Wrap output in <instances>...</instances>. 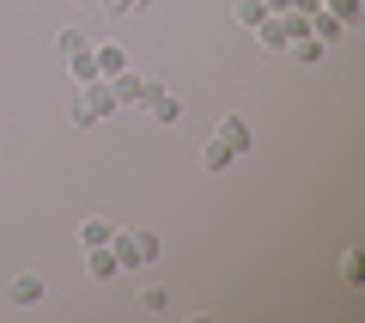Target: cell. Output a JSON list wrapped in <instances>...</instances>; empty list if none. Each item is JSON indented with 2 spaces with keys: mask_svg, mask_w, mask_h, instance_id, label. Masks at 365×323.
<instances>
[{
  "mask_svg": "<svg viewBox=\"0 0 365 323\" xmlns=\"http://www.w3.org/2000/svg\"><path fill=\"white\" fill-rule=\"evenodd\" d=\"M55 49H61V61H67V55H79V49H91V43H86V31H73V25H67L61 37H55Z\"/></svg>",
  "mask_w": 365,
  "mask_h": 323,
  "instance_id": "4fadbf2b",
  "label": "cell"
},
{
  "mask_svg": "<svg viewBox=\"0 0 365 323\" xmlns=\"http://www.w3.org/2000/svg\"><path fill=\"white\" fill-rule=\"evenodd\" d=\"M110 250H116L122 274H134V269H146V262H158V238H153V232H128V226L110 238Z\"/></svg>",
  "mask_w": 365,
  "mask_h": 323,
  "instance_id": "7a4b0ae2",
  "label": "cell"
},
{
  "mask_svg": "<svg viewBox=\"0 0 365 323\" xmlns=\"http://www.w3.org/2000/svg\"><path fill=\"white\" fill-rule=\"evenodd\" d=\"M91 55H98V74H104V79H116L122 67H128V49H116V43H98Z\"/></svg>",
  "mask_w": 365,
  "mask_h": 323,
  "instance_id": "ba28073f",
  "label": "cell"
},
{
  "mask_svg": "<svg viewBox=\"0 0 365 323\" xmlns=\"http://www.w3.org/2000/svg\"><path fill=\"white\" fill-rule=\"evenodd\" d=\"M329 19H341V25H359V0H329Z\"/></svg>",
  "mask_w": 365,
  "mask_h": 323,
  "instance_id": "5bb4252c",
  "label": "cell"
},
{
  "mask_svg": "<svg viewBox=\"0 0 365 323\" xmlns=\"http://www.w3.org/2000/svg\"><path fill=\"white\" fill-rule=\"evenodd\" d=\"M146 110H153L158 122H177V116H182V98H177V91H165V86H153V98H146Z\"/></svg>",
  "mask_w": 365,
  "mask_h": 323,
  "instance_id": "8992f818",
  "label": "cell"
},
{
  "mask_svg": "<svg viewBox=\"0 0 365 323\" xmlns=\"http://www.w3.org/2000/svg\"><path fill=\"white\" fill-rule=\"evenodd\" d=\"M237 19H244V25H250V31H256V25H262V19H268V6H262V0H237Z\"/></svg>",
  "mask_w": 365,
  "mask_h": 323,
  "instance_id": "9a60e30c",
  "label": "cell"
},
{
  "mask_svg": "<svg viewBox=\"0 0 365 323\" xmlns=\"http://www.w3.org/2000/svg\"><path fill=\"white\" fill-rule=\"evenodd\" d=\"M98 6H104V13H134L140 0H98Z\"/></svg>",
  "mask_w": 365,
  "mask_h": 323,
  "instance_id": "ac0fdd59",
  "label": "cell"
},
{
  "mask_svg": "<svg viewBox=\"0 0 365 323\" xmlns=\"http://www.w3.org/2000/svg\"><path fill=\"white\" fill-rule=\"evenodd\" d=\"M140 311H170V293H165V287H146V293H140Z\"/></svg>",
  "mask_w": 365,
  "mask_h": 323,
  "instance_id": "e0dca14e",
  "label": "cell"
},
{
  "mask_svg": "<svg viewBox=\"0 0 365 323\" xmlns=\"http://www.w3.org/2000/svg\"><path fill=\"white\" fill-rule=\"evenodd\" d=\"M201 159H207V171H225V165H232V159H237V153H232V146H225V141H220V134H213V141H207V146H201Z\"/></svg>",
  "mask_w": 365,
  "mask_h": 323,
  "instance_id": "8fae6325",
  "label": "cell"
},
{
  "mask_svg": "<svg viewBox=\"0 0 365 323\" xmlns=\"http://www.w3.org/2000/svg\"><path fill=\"white\" fill-rule=\"evenodd\" d=\"M67 67H73V86H86V79H104V74H98V55H91V49L67 55Z\"/></svg>",
  "mask_w": 365,
  "mask_h": 323,
  "instance_id": "30bf717a",
  "label": "cell"
},
{
  "mask_svg": "<svg viewBox=\"0 0 365 323\" xmlns=\"http://www.w3.org/2000/svg\"><path fill=\"white\" fill-rule=\"evenodd\" d=\"M311 31H317V43H335L347 25H341V19H329V13H311Z\"/></svg>",
  "mask_w": 365,
  "mask_h": 323,
  "instance_id": "7c38bea8",
  "label": "cell"
},
{
  "mask_svg": "<svg viewBox=\"0 0 365 323\" xmlns=\"http://www.w3.org/2000/svg\"><path fill=\"white\" fill-rule=\"evenodd\" d=\"M6 293H13V305H43V274H13V281H6Z\"/></svg>",
  "mask_w": 365,
  "mask_h": 323,
  "instance_id": "277c9868",
  "label": "cell"
},
{
  "mask_svg": "<svg viewBox=\"0 0 365 323\" xmlns=\"http://www.w3.org/2000/svg\"><path fill=\"white\" fill-rule=\"evenodd\" d=\"M116 274H122L116 250H110V244H98V250H91V281H116Z\"/></svg>",
  "mask_w": 365,
  "mask_h": 323,
  "instance_id": "9c48e42d",
  "label": "cell"
},
{
  "mask_svg": "<svg viewBox=\"0 0 365 323\" xmlns=\"http://www.w3.org/2000/svg\"><path fill=\"white\" fill-rule=\"evenodd\" d=\"M341 281H365V257H359V250L341 257Z\"/></svg>",
  "mask_w": 365,
  "mask_h": 323,
  "instance_id": "2e32d148",
  "label": "cell"
},
{
  "mask_svg": "<svg viewBox=\"0 0 365 323\" xmlns=\"http://www.w3.org/2000/svg\"><path fill=\"white\" fill-rule=\"evenodd\" d=\"M110 238H116V220H104V214H91V220L79 226V244H86V250H98V244H110Z\"/></svg>",
  "mask_w": 365,
  "mask_h": 323,
  "instance_id": "5b68a950",
  "label": "cell"
},
{
  "mask_svg": "<svg viewBox=\"0 0 365 323\" xmlns=\"http://www.w3.org/2000/svg\"><path fill=\"white\" fill-rule=\"evenodd\" d=\"M220 141L232 146V153H250V122L244 116H220Z\"/></svg>",
  "mask_w": 365,
  "mask_h": 323,
  "instance_id": "52a82bcc",
  "label": "cell"
},
{
  "mask_svg": "<svg viewBox=\"0 0 365 323\" xmlns=\"http://www.w3.org/2000/svg\"><path fill=\"white\" fill-rule=\"evenodd\" d=\"M122 104H116V91H110V79H86L79 86V104H73V129H91V122H104V116H116Z\"/></svg>",
  "mask_w": 365,
  "mask_h": 323,
  "instance_id": "6da1fadb",
  "label": "cell"
},
{
  "mask_svg": "<svg viewBox=\"0 0 365 323\" xmlns=\"http://www.w3.org/2000/svg\"><path fill=\"white\" fill-rule=\"evenodd\" d=\"M153 86H158V79L134 74V67H122V74L110 79V91H116V104H140V110H146V98H153Z\"/></svg>",
  "mask_w": 365,
  "mask_h": 323,
  "instance_id": "3957f363",
  "label": "cell"
}]
</instances>
